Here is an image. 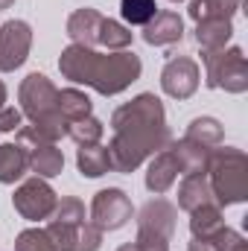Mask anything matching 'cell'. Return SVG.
I'll return each mask as SVG.
<instances>
[{
  "mask_svg": "<svg viewBox=\"0 0 248 251\" xmlns=\"http://www.w3.org/2000/svg\"><path fill=\"white\" fill-rule=\"evenodd\" d=\"M102 131H105V126L99 123L97 117H82V120H76V123H67V134H70L79 146H94V143H99V140H102Z\"/></svg>",
  "mask_w": 248,
  "mask_h": 251,
  "instance_id": "25",
  "label": "cell"
},
{
  "mask_svg": "<svg viewBox=\"0 0 248 251\" xmlns=\"http://www.w3.org/2000/svg\"><path fill=\"white\" fill-rule=\"evenodd\" d=\"M44 231L50 234L56 251H97L102 243V231L88 219H82V222L50 219Z\"/></svg>",
  "mask_w": 248,
  "mask_h": 251,
  "instance_id": "8",
  "label": "cell"
},
{
  "mask_svg": "<svg viewBox=\"0 0 248 251\" xmlns=\"http://www.w3.org/2000/svg\"><path fill=\"white\" fill-rule=\"evenodd\" d=\"M12 3H15V0H0V9H9Z\"/></svg>",
  "mask_w": 248,
  "mask_h": 251,
  "instance_id": "34",
  "label": "cell"
},
{
  "mask_svg": "<svg viewBox=\"0 0 248 251\" xmlns=\"http://www.w3.org/2000/svg\"><path fill=\"white\" fill-rule=\"evenodd\" d=\"M184 38V21L178 12H170V9H158V15L143 26V41L152 44V47H170L175 41Z\"/></svg>",
  "mask_w": 248,
  "mask_h": 251,
  "instance_id": "13",
  "label": "cell"
},
{
  "mask_svg": "<svg viewBox=\"0 0 248 251\" xmlns=\"http://www.w3.org/2000/svg\"><path fill=\"white\" fill-rule=\"evenodd\" d=\"M111 126H114V140L108 143V155H111V170L117 173L137 170L146 158L158 155L173 143L164 105L155 94H140L131 102L120 105L111 117Z\"/></svg>",
  "mask_w": 248,
  "mask_h": 251,
  "instance_id": "1",
  "label": "cell"
},
{
  "mask_svg": "<svg viewBox=\"0 0 248 251\" xmlns=\"http://www.w3.org/2000/svg\"><path fill=\"white\" fill-rule=\"evenodd\" d=\"M231 35H234V26L228 18H210L196 24V41L201 50H225Z\"/></svg>",
  "mask_w": 248,
  "mask_h": 251,
  "instance_id": "18",
  "label": "cell"
},
{
  "mask_svg": "<svg viewBox=\"0 0 248 251\" xmlns=\"http://www.w3.org/2000/svg\"><path fill=\"white\" fill-rule=\"evenodd\" d=\"M120 12L131 26H146L158 15V6L155 0H120Z\"/></svg>",
  "mask_w": 248,
  "mask_h": 251,
  "instance_id": "27",
  "label": "cell"
},
{
  "mask_svg": "<svg viewBox=\"0 0 248 251\" xmlns=\"http://www.w3.org/2000/svg\"><path fill=\"white\" fill-rule=\"evenodd\" d=\"M18 146H24L26 164H29V170H32L38 178H53V176L62 173V167H64L62 149H56V143L38 137V134L32 131V126H21V128H18Z\"/></svg>",
  "mask_w": 248,
  "mask_h": 251,
  "instance_id": "6",
  "label": "cell"
},
{
  "mask_svg": "<svg viewBox=\"0 0 248 251\" xmlns=\"http://www.w3.org/2000/svg\"><path fill=\"white\" fill-rule=\"evenodd\" d=\"M222 137H225V131H222L219 120H213V117H196L184 131V140H193V143H198V146H204V149L219 146Z\"/></svg>",
  "mask_w": 248,
  "mask_h": 251,
  "instance_id": "23",
  "label": "cell"
},
{
  "mask_svg": "<svg viewBox=\"0 0 248 251\" xmlns=\"http://www.w3.org/2000/svg\"><path fill=\"white\" fill-rule=\"evenodd\" d=\"M18 97H21L24 114H26L32 123H38V120H44V117H50V114H59V108H56L59 88H56L44 73H29V76L21 82Z\"/></svg>",
  "mask_w": 248,
  "mask_h": 251,
  "instance_id": "7",
  "label": "cell"
},
{
  "mask_svg": "<svg viewBox=\"0 0 248 251\" xmlns=\"http://www.w3.org/2000/svg\"><path fill=\"white\" fill-rule=\"evenodd\" d=\"M198 79H201L198 64L190 56H175V59L167 62L164 73H161V88L173 100H190L198 88Z\"/></svg>",
  "mask_w": 248,
  "mask_h": 251,
  "instance_id": "12",
  "label": "cell"
},
{
  "mask_svg": "<svg viewBox=\"0 0 248 251\" xmlns=\"http://www.w3.org/2000/svg\"><path fill=\"white\" fill-rule=\"evenodd\" d=\"M175 204L167 199H152L137 213V246L140 251H170V240L175 234Z\"/></svg>",
  "mask_w": 248,
  "mask_h": 251,
  "instance_id": "4",
  "label": "cell"
},
{
  "mask_svg": "<svg viewBox=\"0 0 248 251\" xmlns=\"http://www.w3.org/2000/svg\"><path fill=\"white\" fill-rule=\"evenodd\" d=\"M15 251H56V246H53V240L44 228H29L18 237Z\"/></svg>",
  "mask_w": 248,
  "mask_h": 251,
  "instance_id": "28",
  "label": "cell"
},
{
  "mask_svg": "<svg viewBox=\"0 0 248 251\" xmlns=\"http://www.w3.org/2000/svg\"><path fill=\"white\" fill-rule=\"evenodd\" d=\"M117 251H140V246H137V243H125V246H120Z\"/></svg>",
  "mask_w": 248,
  "mask_h": 251,
  "instance_id": "32",
  "label": "cell"
},
{
  "mask_svg": "<svg viewBox=\"0 0 248 251\" xmlns=\"http://www.w3.org/2000/svg\"><path fill=\"white\" fill-rule=\"evenodd\" d=\"M207 181L210 190L219 201V207L225 204H237L248 199V158L243 149L225 146V149H213L210 161H207Z\"/></svg>",
  "mask_w": 248,
  "mask_h": 251,
  "instance_id": "3",
  "label": "cell"
},
{
  "mask_svg": "<svg viewBox=\"0 0 248 251\" xmlns=\"http://www.w3.org/2000/svg\"><path fill=\"white\" fill-rule=\"evenodd\" d=\"M102 15L97 9H76L70 18H67V35L73 44H82V47H99V29H102Z\"/></svg>",
  "mask_w": 248,
  "mask_h": 251,
  "instance_id": "14",
  "label": "cell"
},
{
  "mask_svg": "<svg viewBox=\"0 0 248 251\" xmlns=\"http://www.w3.org/2000/svg\"><path fill=\"white\" fill-rule=\"evenodd\" d=\"M15 128H21V111L3 105L0 108V131H15Z\"/></svg>",
  "mask_w": 248,
  "mask_h": 251,
  "instance_id": "30",
  "label": "cell"
},
{
  "mask_svg": "<svg viewBox=\"0 0 248 251\" xmlns=\"http://www.w3.org/2000/svg\"><path fill=\"white\" fill-rule=\"evenodd\" d=\"M190 251H219V249H216V243H213V240H201V237H193V243H190Z\"/></svg>",
  "mask_w": 248,
  "mask_h": 251,
  "instance_id": "31",
  "label": "cell"
},
{
  "mask_svg": "<svg viewBox=\"0 0 248 251\" xmlns=\"http://www.w3.org/2000/svg\"><path fill=\"white\" fill-rule=\"evenodd\" d=\"M62 76L76 82V85H88L102 97H114L125 91L137 76H140V59L131 50H117V53H97L91 47L82 44H70L59 59Z\"/></svg>",
  "mask_w": 248,
  "mask_h": 251,
  "instance_id": "2",
  "label": "cell"
},
{
  "mask_svg": "<svg viewBox=\"0 0 248 251\" xmlns=\"http://www.w3.org/2000/svg\"><path fill=\"white\" fill-rule=\"evenodd\" d=\"M243 0H193L190 3V18L198 21H210V18H234L240 12Z\"/></svg>",
  "mask_w": 248,
  "mask_h": 251,
  "instance_id": "24",
  "label": "cell"
},
{
  "mask_svg": "<svg viewBox=\"0 0 248 251\" xmlns=\"http://www.w3.org/2000/svg\"><path fill=\"white\" fill-rule=\"evenodd\" d=\"M207 204H219L210 181H207V173H196V176H184L181 187H178V207L193 213L198 207H207Z\"/></svg>",
  "mask_w": 248,
  "mask_h": 251,
  "instance_id": "15",
  "label": "cell"
},
{
  "mask_svg": "<svg viewBox=\"0 0 248 251\" xmlns=\"http://www.w3.org/2000/svg\"><path fill=\"white\" fill-rule=\"evenodd\" d=\"M131 213H134L131 199L117 187L99 190L94 196V201H91V222L99 231H117V228H123L125 222L131 219Z\"/></svg>",
  "mask_w": 248,
  "mask_h": 251,
  "instance_id": "10",
  "label": "cell"
},
{
  "mask_svg": "<svg viewBox=\"0 0 248 251\" xmlns=\"http://www.w3.org/2000/svg\"><path fill=\"white\" fill-rule=\"evenodd\" d=\"M26 170H29V164H26L24 146L3 143L0 146V184H15L18 178H24Z\"/></svg>",
  "mask_w": 248,
  "mask_h": 251,
  "instance_id": "19",
  "label": "cell"
},
{
  "mask_svg": "<svg viewBox=\"0 0 248 251\" xmlns=\"http://www.w3.org/2000/svg\"><path fill=\"white\" fill-rule=\"evenodd\" d=\"M56 108H59V114H62L67 123H76V120H82V117H91V100H88V94H82V91H76V88L59 91Z\"/></svg>",
  "mask_w": 248,
  "mask_h": 251,
  "instance_id": "22",
  "label": "cell"
},
{
  "mask_svg": "<svg viewBox=\"0 0 248 251\" xmlns=\"http://www.w3.org/2000/svg\"><path fill=\"white\" fill-rule=\"evenodd\" d=\"M222 228H225V219H222V207L219 204H207V207H198V210L190 213V231H193V237L210 240Z\"/></svg>",
  "mask_w": 248,
  "mask_h": 251,
  "instance_id": "21",
  "label": "cell"
},
{
  "mask_svg": "<svg viewBox=\"0 0 248 251\" xmlns=\"http://www.w3.org/2000/svg\"><path fill=\"white\" fill-rule=\"evenodd\" d=\"M76 164H79V173L88 176V178H99L111 170V155H108V146H79V155H76Z\"/></svg>",
  "mask_w": 248,
  "mask_h": 251,
  "instance_id": "20",
  "label": "cell"
},
{
  "mask_svg": "<svg viewBox=\"0 0 248 251\" xmlns=\"http://www.w3.org/2000/svg\"><path fill=\"white\" fill-rule=\"evenodd\" d=\"M201 62L207 70V88H222L228 94H246L248 91V62L240 47L201 50Z\"/></svg>",
  "mask_w": 248,
  "mask_h": 251,
  "instance_id": "5",
  "label": "cell"
},
{
  "mask_svg": "<svg viewBox=\"0 0 248 251\" xmlns=\"http://www.w3.org/2000/svg\"><path fill=\"white\" fill-rule=\"evenodd\" d=\"M173 155H175V164H178V173L181 176H196V173H207V161H210V152L213 149H204L193 140H178V143H170Z\"/></svg>",
  "mask_w": 248,
  "mask_h": 251,
  "instance_id": "17",
  "label": "cell"
},
{
  "mask_svg": "<svg viewBox=\"0 0 248 251\" xmlns=\"http://www.w3.org/2000/svg\"><path fill=\"white\" fill-rule=\"evenodd\" d=\"M3 105H6V85L0 82V108H3Z\"/></svg>",
  "mask_w": 248,
  "mask_h": 251,
  "instance_id": "33",
  "label": "cell"
},
{
  "mask_svg": "<svg viewBox=\"0 0 248 251\" xmlns=\"http://www.w3.org/2000/svg\"><path fill=\"white\" fill-rule=\"evenodd\" d=\"M213 243H216V249L219 251H248V240L243 237V234H237L234 228H222L216 237H210Z\"/></svg>",
  "mask_w": 248,
  "mask_h": 251,
  "instance_id": "29",
  "label": "cell"
},
{
  "mask_svg": "<svg viewBox=\"0 0 248 251\" xmlns=\"http://www.w3.org/2000/svg\"><path fill=\"white\" fill-rule=\"evenodd\" d=\"M175 178H178V164H175L173 149L167 146L158 155H152V164H149V173H146V187L155 196H161L175 184Z\"/></svg>",
  "mask_w": 248,
  "mask_h": 251,
  "instance_id": "16",
  "label": "cell"
},
{
  "mask_svg": "<svg viewBox=\"0 0 248 251\" xmlns=\"http://www.w3.org/2000/svg\"><path fill=\"white\" fill-rule=\"evenodd\" d=\"M170 3H181V0H170Z\"/></svg>",
  "mask_w": 248,
  "mask_h": 251,
  "instance_id": "35",
  "label": "cell"
},
{
  "mask_svg": "<svg viewBox=\"0 0 248 251\" xmlns=\"http://www.w3.org/2000/svg\"><path fill=\"white\" fill-rule=\"evenodd\" d=\"M12 201H15V210L24 216V219H29V222H41V219H50V213L56 210V193L53 187L44 181V178H26L21 187L15 190V196H12Z\"/></svg>",
  "mask_w": 248,
  "mask_h": 251,
  "instance_id": "9",
  "label": "cell"
},
{
  "mask_svg": "<svg viewBox=\"0 0 248 251\" xmlns=\"http://www.w3.org/2000/svg\"><path fill=\"white\" fill-rule=\"evenodd\" d=\"M32 47V29L26 21H6L0 26V70H18Z\"/></svg>",
  "mask_w": 248,
  "mask_h": 251,
  "instance_id": "11",
  "label": "cell"
},
{
  "mask_svg": "<svg viewBox=\"0 0 248 251\" xmlns=\"http://www.w3.org/2000/svg\"><path fill=\"white\" fill-rule=\"evenodd\" d=\"M128 44H131V32L125 29L123 24L105 18L102 29H99V47H108V53H117V50H125Z\"/></svg>",
  "mask_w": 248,
  "mask_h": 251,
  "instance_id": "26",
  "label": "cell"
}]
</instances>
